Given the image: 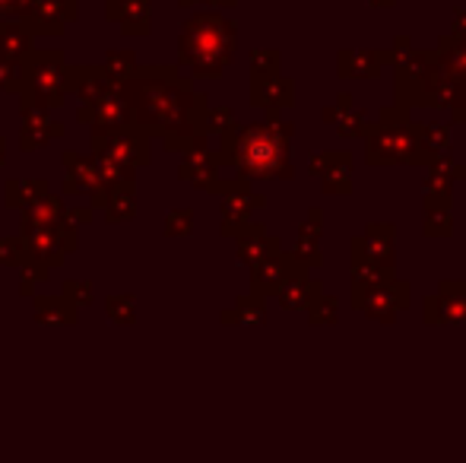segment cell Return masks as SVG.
I'll return each mask as SVG.
<instances>
[{
    "label": "cell",
    "instance_id": "cell-1",
    "mask_svg": "<svg viewBox=\"0 0 466 463\" xmlns=\"http://www.w3.org/2000/svg\"><path fill=\"white\" fill-rule=\"evenodd\" d=\"M365 143V159L369 166H431V156L425 149L419 127H412L406 117H387L380 127L369 130Z\"/></svg>",
    "mask_w": 466,
    "mask_h": 463
},
{
    "label": "cell",
    "instance_id": "cell-2",
    "mask_svg": "<svg viewBox=\"0 0 466 463\" xmlns=\"http://www.w3.org/2000/svg\"><path fill=\"white\" fill-rule=\"evenodd\" d=\"M412 302V292L406 279H380V283L362 286V283H352L350 292V305L356 311H362L369 321H380V324H390L397 321L400 311H406Z\"/></svg>",
    "mask_w": 466,
    "mask_h": 463
},
{
    "label": "cell",
    "instance_id": "cell-3",
    "mask_svg": "<svg viewBox=\"0 0 466 463\" xmlns=\"http://www.w3.org/2000/svg\"><path fill=\"white\" fill-rule=\"evenodd\" d=\"M241 168L264 175V178H286V130L254 127L248 130V140H241Z\"/></svg>",
    "mask_w": 466,
    "mask_h": 463
},
{
    "label": "cell",
    "instance_id": "cell-4",
    "mask_svg": "<svg viewBox=\"0 0 466 463\" xmlns=\"http://www.w3.org/2000/svg\"><path fill=\"white\" fill-rule=\"evenodd\" d=\"M425 324H466V279H444L435 296L425 298Z\"/></svg>",
    "mask_w": 466,
    "mask_h": 463
},
{
    "label": "cell",
    "instance_id": "cell-5",
    "mask_svg": "<svg viewBox=\"0 0 466 463\" xmlns=\"http://www.w3.org/2000/svg\"><path fill=\"white\" fill-rule=\"evenodd\" d=\"M350 251L371 260V264L393 270V260H397V229L390 223H371L362 235L352 238Z\"/></svg>",
    "mask_w": 466,
    "mask_h": 463
},
{
    "label": "cell",
    "instance_id": "cell-6",
    "mask_svg": "<svg viewBox=\"0 0 466 463\" xmlns=\"http://www.w3.org/2000/svg\"><path fill=\"white\" fill-rule=\"evenodd\" d=\"M311 175L324 181L327 194H352V156L350 153L311 156Z\"/></svg>",
    "mask_w": 466,
    "mask_h": 463
},
{
    "label": "cell",
    "instance_id": "cell-7",
    "mask_svg": "<svg viewBox=\"0 0 466 463\" xmlns=\"http://www.w3.org/2000/svg\"><path fill=\"white\" fill-rule=\"evenodd\" d=\"M324 292V283L308 279V270H292L279 286V298L286 308H308Z\"/></svg>",
    "mask_w": 466,
    "mask_h": 463
},
{
    "label": "cell",
    "instance_id": "cell-8",
    "mask_svg": "<svg viewBox=\"0 0 466 463\" xmlns=\"http://www.w3.org/2000/svg\"><path fill=\"white\" fill-rule=\"evenodd\" d=\"M454 168H431L425 181V206H451L454 204Z\"/></svg>",
    "mask_w": 466,
    "mask_h": 463
},
{
    "label": "cell",
    "instance_id": "cell-9",
    "mask_svg": "<svg viewBox=\"0 0 466 463\" xmlns=\"http://www.w3.org/2000/svg\"><path fill=\"white\" fill-rule=\"evenodd\" d=\"M451 232H454L451 206H425V235L429 238H448Z\"/></svg>",
    "mask_w": 466,
    "mask_h": 463
},
{
    "label": "cell",
    "instance_id": "cell-10",
    "mask_svg": "<svg viewBox=\"0 0 466 463\" xmlns=\"http://www.w3.org/2000/svg\"><path fill=\"white\" fill-rule=\"evenodd\" d=\"M308 311H311V324H337V317H339V298L337 296H327V292H320V296L314 298L311 305H308Z\"/></svg>",
    "mask_w": 466,
    "mask_h": 463
},
{
    "label": "cell",
    "instance_id": "cell-11",
    "mask_svg": "<svg viewBox=\"0 0 466 463\" xmlns=\"http://www.w3.org/2000/svg\"><path fill=\"white\" fill-rule=\"evenodd\" d=\"M362 117H343V121H339V134H343V136H359V134H362Z\"/></svg>",
    "mask_w": 466,
    "mask_h": 463
}]
</instances>
